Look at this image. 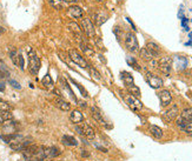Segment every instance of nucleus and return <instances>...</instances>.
Segmentation results:
<instances>
[{"instance_id":"obj_27","label":"nucleus","mask_w":192,"mask_h":161,"mask_svg":"<svg viewBox=\"0 0 192 161\" xmlns=\"http://www.w3.org/2000/svg\"><path fill=\"white\" fill-rule=\"evenodd\" d=\"M179 127H180L184 132H186L187 134H192V122L191 121H184L181 125H179Z\"/></svg>"},{"instance_id":"obj_26","label":"nucleus","mask_w":192,"mask_h":161,"mask_svg":"<svg viewBox=\"0 0 192 161\" xmlns=\"http://www.w3.org/2000/svg\"><path fill=\"white\" fill-rule=\"evenodd\" d=\"M127 91H128V93H130L131 95H133V97H136V98H138L139 95H140V90H139L138 87L136 86L134 84L127 86Z\"/></svg>"},{"instance_id":"obj_5","label":"nucleus","mask_w":192,"mask_h":161,"mask_svg":"<svg viewBox=\"0 0 192 161\" xmlns=\"http://www.w3.org/2000/svg\"><path fill=\"white\" fill-rule=\"evenodd\" d=\"M157 67H158V70H159L161 73L169 75L171 72V67H172V59H171L170 57H164V58H161V59L157 62Z\"/></svg>"},{"instance_id":"obj_2","label":"nucleus","mask_w":192,"mask_h":161,"mask_svg":"<svg viewBox=\"0 0 192 161\" xmlns=\"http://www.w3.org/2000/svg\"><path fill=\"white\" fill-rule=\"evenodd\" d=\"M69 58L74 64H77L78 66H80V67H83V68H86L89 65H87V61L85 60V58L81 55V54L77 51V49H70L69 51Z\"/></svg>"},{"instance_id":"obj_33","label":"nucleus","mask_w":192,"mask_h":161,"mask_svg":"<svg viewBox=\"0 0 192 161\" xmlns=\"http://www.w3.org/2000/svg\"><path fill=\"white\" fill-rule=\"evenodd\" d=\"M90 74L92 75L94 79H97V80H100V79H102V75H100V73H99L96 68H93V67H90Z\"/></svg>"},{"instance_id":"obj_41","label":"nucleus","mask_w":192,"mask_h":161,"mask_svg":"<svg viewBox=\"0 0 192 161\" xmlns=\"http://www.w3.org/2000/svg\"><path fill=\"white\" fill-rule=\"evenodd\" d=\"M79 106H80V107H83V108H84V107H86L85 102H79Z\"/></svg>"},{"instance_id":"obj_4","label":"nucleus","mask_w":192,"mask_h":161,"mask_svg":"<svg viewBox=\"0 0 192 161\" xmlns=\"http://www.w3.org/2000/svg\"><path fill=\"white\" fill-rule=\"evenodd\" d=\"M81 27H83V31L89 38H94L96 37V30H94V25L91 20L90 18H84L81 20Z\"/></svg>"},{"instance_id":"obj_34","label":"nucleus","mask_w":192,"mask_h":161,"mask_svg":"<svg viewBox=\"0 0 192 161\" xmlns=\"http://www.w3.org/2000/svg\"><path fill=\"white\" fill-rule=\"evenodd\" d=\"M10 109H11V106L0 99V112H5V111H10Z\"/></svg>"},{"instance_id":"obj_16","label":"nucleus","mask_w":192,"mask_h":161,"mask_svg":"<svg viewBox=\"0 0 192 161\" xmlns=\"http://www.w3.org/2000/svg\"><path fill=\"white\" fill-rule=\"evenodd\" d=\"M61 142L65 146H69V147H75L78 145V141L74 136H71V135H63L61 138Z\"/></svg>"},{"instance_id":"obj_22","label":"nucleus","mask_w":192,"mask_h":161,"mask_svg":"<svg viewBox=\"0 0 192 161\" xmlns=\"http://www.w3.org/2000/svg\"><path fill=\"white\" fill-rule=\"evenodd\" d=\"M122 79L126 86H130L133 84V76L130 74L128 72H122Z\"/></svg>"},{"instance_id":"obj_42","label":"nucleus","mask_w":192,"mask_h":161,"mask_svg":"<svg viewBox=\"0 0 192 161\" xmlns=\"http://www.w3.org/2000/svg\"><path fill=\"white\" fill-rule=\"evenodd\" d=\"M5 32V28H4V27H1L0 26V34H2V33Z\"/></svg>"},{"instance_id":"obj_19","label":"nucleus","mask_w":192,"mask_h":161,"mask_svg":"<svg viewBox=\"0 0 192 161\" xmlns=\"http://www.w3.org/2000/svg\"><path fill=\"white\" fill-rule=\"evenodd\" d=\"M146 48L149 49L150 52L153 54L155 57H158V55L160 54V47L156 43H152V41L147 43L146 44Z\"/></svg>"},{"instance_id":"obj_39","label":"nucleus","mask_w":192,"mask_h":161,"mask_svg":"<svg viewBox=\"0 0 192 161\" xmlns=\"http://www.w3.org/2000/svg\"><path fill=\"white\" fill-rule=\"evenodd\" d=\"M28 161H43L41 159H38V158H34V159H30Z\"/></svg>"},{"instance_id":"obj_25","label":"nucleus","mask_w":192,"mask_h":161,"mask_svg":"<svg viewBox=\"0 0 192 161\" xmlns=\"http://www.w3.org/2000/svg\"><path fill=\"white\" fill-rule=\"evenodd\" d=\"M48 5L55 10H63V0H47Z\"/></svg>"},{"instance_id":"obj_24","label":"nucleus","mask_w":192,"mask_h":161,"mask_svg":"<svg viewBox=\"0 0 192 161\" xmlns=\"http://www.w3.org/2000/svg\"><path fill=\"white\" fill-rule=\"evenodd\" d=\"M13 118L12 113L10 111H5V112H0V125L4 124L7 120H11Z\"/></svg>"},{"instance_id":"obj_43","label":"nucleus","mask_w":192,"mask_h":161,"mask_svg":"<svg viewBox=\"0 0 192 161\" xmlns=\"http://www.w3.org/2000/svg\"><path fill=\"white\" fill-rule=\"evenodd\" d=\"M97 1H100V0H97Z\"/></svg>"},{"instance_id":"obj_14","label":"nucleus","mask_w":192,"mask_h":161,"mask_svg":"<svg viewBox=\"0 0 192 161\" xmlns=\"http://www.w3.org/2000/svg\"><path fill=\"white\" fill-rule=\"evenodd\" d=\"M159 99L160 102H161V106H167L172 101V95H171V93L169 91L164 90V91H161L159 93Z\"/></svg>"},{"instance_id":"obj_13","label":"nucleus","mask_w":192,"mask_h":161,"mask_svg":"<svg viewBox=\"0 0 192 161\" xmlns=\"http://www.w3.org/2000/svg\"><path fill=\"white\" fill-rule=\"evenodd\" d=\"M44 154H45V158L52 159V158H57L60 155L61 150L57 147H48V148H44Z\"/></svg>"},{"instance_id":"obj_37","label":"nucleus","mask_w":192,"mask_h":161,"mask_svg":"<svg viewBox=\"0 0 192 161\" xmlns=\"http://www.w3.org/2000/svg\"><path fill=\"white\" fill-rule=\"evenodd\" d=\"M18 66L20 67V70H24V57L20 53H19V58H18Z\"/></svg>"},{"instance_id":"obj_7","label":"nucleus","mask_w":192,"mask_h":161,"mask_svg":"<svg viewBox=\"0 0 192 161\" xmlns=\"http://www.w3.org/2000/svg\"><path fill=\"white\" fill-rule=\"evenodd\" d=\"M125 45H126V48L130 52H137L138 51V40H137V38L133 33H127V35L125 38Z\"/></svg>"},{"instance_id":"obj_35","label":"nucleus","mask_w":192,"mask_h":161,"mask_svg":"<svg viewBox=\"0 0 192 161\" xmlns=\"http://www.w3.org/2000/svg\"><path fill=\"white\" fill-rule=\"evenodd\" d=\"M8 84H10L13 88H16V90H22V85H20L18 81L13 80V79H8Z\"/></svg>"},{"instance_id":"obj_20","label":"nucleus","mask_w":192,"mask_h":161,"mask_svg":"<svg viewBox=\"0 0 192 161\" xmlns=\"http://www.w3.org/2000/svg\"><path fill=\"white\" fill-rule=\"evenodd\" d=\"M140 57H142V59L146 60V61H152V60L156 58L155 55L151 53V52H150V51L146 48V47H145V48L140 49Z\"/></svg>"},{"instance_id":"obj_6","label":"nucleus","mask_w":192,"mask_h":161,"mask_svg":"<svg viewBox=\"0 0 192 161\" xmlns=\"http://www.w3.org/2000/svg\"><path fill=\"white\" fill-rule=\"evenodd\" d=\"M75 131H77L78 134L85 135L89 139H93L94 138V131H93V128L91 127L90 125L86 124V122H81V125L75 126Z\"/></svg>"},{"instance_id":"obj_9","label":"nucleus","mask_w":192,"mask_h":161,"mask_svg":"<svg viewBox=\"0 0 192 161\" xmlns=\"http://www.w3.org/2000/svg\"><path fill=\"white\" fill-rule=\"evenodd\" d=\"M178 114H179V109H178V107H177V106H172L170 109H167V111L164 113L163 118L165 119L166 121H173V120L178 117Z\"/></svg>"},{"instance_id":"obj_12","label":"nucleus","mask_w":192,"mask_h":161,"mask_svg":"<svg viewBox=\"0 0 192 161\" xmlns=\"http://www.w3.org/2000/svg\"><path fill=\"white\" fill-rule=\"evenodd\" d=\"M70 120L72 121V124H81L83 122V120H84V115H83V113L78 111V109H74V111H72L71 114H70Z\"/></svg>"},{"instance_id":"obj_32","label":"nucleus","mask_w":192,"mask_h":161,"mask_svg":"<svg viewBox=\"0 0 192 161\" xmlns=\"http://www.w3.org/2000/svg\"><path fill=\"white\" fill-rule=\"evenodd\" d=\"M71 81H72V82L74 84L75 86L79 88V91H80V93L83 94V97H85V98L89 97V93H87V91H86V90H85V88H84L83 86H80V84H78V82H77L75 80H73V79H71Z\"/></svg>"},{"instance_id":"obj_30","label":"nucleus","mask_w":192,"mask_h":161,"mask_svg":"<svg viewBox=\"0 0 192 161\" xmlns=\"http://www.w3.org/2000/svg\"><path fill=\"white\" fill-rule=\"evenodd\" d=\"M10 58H11V60L13 61V64L16 65V66H18V58H19V53L17 52V49H11V52H10Z\"/></svg>"},{"instance_id":"obj_36","label":"nucleus","mask_w":192,"mask_h":161,"mask_svg":"<svg viewBox=\"0 0 192 161\" xmlns=\"http://www.w3.org/2000/svg\"><path fill=\"white\" fill-rule=\"evenodd\" d=\"M127 62H128V64H130V65H131L132 67H133L134 70L140 71V67H139V65L137 64V61H136V60H134V59H131V58H128V59H127Z\"/></svg>"},{"instance_id":"obj_28","label":"nucleus","mask_w":192,"mask_h":161,"mask_svg":"<svg viewBox=\"0 0 192 161\" xmlns=\"http://www.w3.org/2000/svg\"><path fill=\"white\" fill-rule=\"evenodd\" d=\"M41 82H43L44 86L47 87V88H52V87H53V80H52V78H51V75L50 74L45 75Z\"/></svg>"},{"instance_id":"obj_29","label":"nucleus","mask_w":192,"mask_h":161,"mask_svg":"<svg viewBox=\"0 0 192 161\" xmlns=\"http://www.w3.org/2000/svg\"><path fill=\"white\" fill-rule=\"evenodd\" d=\"M181 118L186 121H192V108H186L181 112Z\"/></svg>"},{"instance_id":"obj_11","label":"nucleus","mask_w":192,"mask_h":161,"mask_svg":"<svg viewBox=\"0 0 192 161\" xmlns=\"http://www.w3.org/2000/svg\"><path fill=\"white\" fill-rule=\"evenodd\" d=\"M67 14L70 16H72V18H74V19H80V18H83L84 11L79 6H71L67 10Z\"/></svg>"},{"instance_id":"obj_18","label":"nucleus","mask_w":192,"mask_h":161,"mask_svg":"<svg viewBox=\"0 0 192 161\" xmlns=\"http://www.w3.org/2000/svg\"><path fill=\"white\" fill-rule=\"evenodd\" d=\"M186 65H187L186 58H184V57H180V55H177V57H176L177 70H178V71L185 70V68H186Z\"/></svg>"},{"instance_id":"obj_40","label":"nucleus","mask_w":192,"mask_h":161,"mask_svg":"<svg viewBox=\"0 0 192 161\" xmlns=\"http://www.w3.org/2000/svg\"><path fill=\"white\" fill-rule=\"evenodd\" d=\"M66 2H77V1H79V0H64Z\"/></svg>"},{"instance_id":"obj_10","label":"nucleus","mask_w":192,"mask_h":161,"mask_svg":"<svg viewBox=\"0 0 192 161\" xmlns=\"http://www.w3.org/2000/svg\"><path fill=\"white\" fill-rule=\"evenodd\" d=\"M54 106L58 107L60 111H64V112L71 111V104L67 102L66 100H64V99H61V98L54 99Z\"/></svg>"},{"instance_id":"obj_15","label":"nucleus","mask_w":192,"mask_h":161,"mask_svg":"<svg viewBox=\"0 0 192 161\" xmlns=\"http://www.w3.org/2000/svg\"><path fill=\"white\" fill-rule=\"evenodd\" d=\"M91 115H92V118L94 119L97 122H99V124L104 125V126H107L106 122H105V120L103 119L100 111H99V109H98L97 107H94V106L91 108Z\"/></svg>"},{"instance_id":"obj_17","label":"nucleus","mask_w":192,"mask_h":161,"mask_svg":"<svg viewBox=\"0 0 192 161\" xmlns=\"http://www.w3.org/2000/svg\"><path fill=\"white\" fill-rule=\"evenodd\" d=\"M94 20H96L97 25H103V24L107 20V14L106 13H104L103 10H99V11L94 14Z\"/></svg>"},{"instance_id":"obj_8","label":"nucleus","mask_w":192,"mask_h":161,"mask_svg":"<svg viewBox=\"0 0 192 161\" xmlns=\"http://www.w3.org/2000/svg\"><path fill=\"white\" fill-rule=\"evenodd\" d=\"M145 79L147 81V84H149L150 86L152 87V88H160V87L163 86V80L160 79L159 76H157L156 74L153 73H151V72H147L146 74H145Z\"/></svg>"},{"instance_id":"obj_38","label":"nucleus","mask_w":192,"mask_h":161,"mask_svg":"<svg viewBox=\"0 0 192 161\" xmlns=\"http://www.w3.org/2000/svg\"><path fill=\"white\" fill-rule=\"evenodd\" d=\"M5 87H6V85L2 82V81H0V92H4L5 91Z\"/></svg>"},{"instance_id":"obj_23","label":"nucleus","mask_w":192,"mask_h":161,"mask_svg":"<svg viewBox=\"0 0 192 161\" xmlns=\"http://www.w3.org/2000/svg\"><path fill=\"white\" fill-rule=\"evenodd\" d=\"M67 27H69L70 31H72L74 34H80V33H81V28H80V26L78 25V24H75L74 21L67 22Z\"/></svg>"},{"instance_id":"obj_21","label":"nucleus","mask_w":192,"mask_h":161,"mask_svg":"<svg viewBox=\"0 0 192 161\" xmlns=\"http://www.w3.org/2000/svg\"><path fill=\"white\" fill-rule=\"evenodd\" d=\"M150 133L155 136L156 139H160L163 136V129L158 126H150Z\"/></svg>"},{"instance_id":"obj_31","label":"nucleus","mask_w":192,"mask_h":161,"mask_svg":"<svg viewBox=\"0 0 192 161\" xmlns=\"http://www.w3.org/2000/svg\"><path fill=\"white\" fill-rule=\"evenodd\" d=\"M10 76V72L6 68L5 66H0V79H5V78H8Z\"/></svg>"},{"instance_id":"obj_3","label":"nucleus","mask_w":192,"mask_h":161,"mask_svg":"<svg viewBox=\"0 0 192 161\" xmlns=\"http://www.w3.org/2000/svg\"><path fill=\"white\" fill-rule=\"evenodd\" d=\"M122 97L123 99L125 100V102L128 105V107L131 108V109H133V111H139V109H142L143 107V105H142V102L138 100V98L133 97V95H131L130 93H126V94H122Z\"/></svg>"},{"instance_id":"obj_1","label":"nucleus","mask_w":192,"mask_h":161,"mask_svg":"<svg viewBox=\"0 0 192 161\" xmlns=\"http://www.w3.org/2000/svg\"><path fill=\"white\" fill-rule=\"evenodd\" d=\"M27 52H28V70L31 72V74L37 75L40 68V59L37 57V54L33 49L28 48Z\"/></svg>"}]
</instances>
